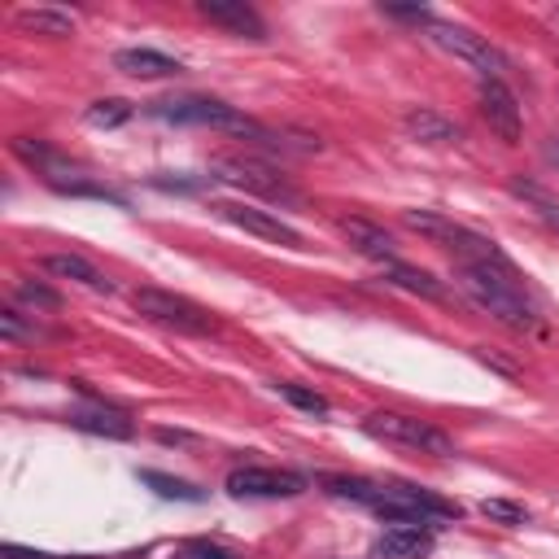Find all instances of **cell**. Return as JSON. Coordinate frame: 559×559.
<instances>
[{"label":"cell","mask_w":559,"mask_h":559,"mask_svg":"<svg viewBox=\"0 0 559 559\" xmlns=\"http://www.w3.org/2000/svg\"><path fill=\"white\" fill-rule=\"evenodd\" d=\"M13 26H17V31H31V35L66 39V35L74 31V13L52 9V4H35V9H17V13H13Z\"/></svg>","instance_id":"18"},{"label":"cell","mask_w":559,"mask_h":559,"mask_svg":"<svg viewBox=\"0 0 559 559\" xmlns=\"http://www.w3.org/2000/svg\"><path fill=\"white\" fill-rule=\"evenodd\" d=\"M480 515H489V520H498V524H524V520H528V511H524L520 502H507V498H485V502H480Z\"/></svg>","instance_id":"24"},{"label":"cell","mask_w":559,"mask_h":559,"mask_svg":"<svg viewBox=\"0 0 559 559\" xmlns=\"http://www.w3.org/2000/svg\"><path fill=\"white\" fill-rule=\"evenodd\" d=\"M336 231L349 240V249L354 253H362V258H371V262H397V245H393V236L380 227V223H371V218H358V214H345V218H336Z\"/></svg>","instance_id":"12"},{"label":"cell","mask_w":559,"mask_h":559,"mask_svg":"<svg viewBox=\"0 0 559 559\" xmlns=\"http://www.w3.org/2000/svg\"><path fill=\"white\" fill-rule=\"evenodd\" d=\"M546 162L559 170V140H546Z\"/></svg>","instance_id":"30"},{"label":"cell","mask_w":559,"mask_h":559,"mask_svg":"<svg viewBox=\"0 0 559 559\" xmlns=\"http://www.w3.org/2000/svg\"><path fill=\"white\" fill-rule=\"evenodd\" d=\"M70 428L92 432V437H109V441H127L135 432V419L127 411H118V406L96 402V406H74L70 411Z\"/></svg>","instance_id":"14"},{"label":"cell","mask_w":559,"mask_h":559,"mask_svg":"<svg viewBox=\"0 0 559 559\" xmlns=\"http://www.w3.org/2000/svg\"><path fill=\"white\" fill-rule=\"evenodd\" d=\"M402 127H406L419 144H459V140H463V131H459L445 114H437V109H428V105L406 109V114H402Z\"/></svg>","instance_id":"16"},{"label":"cell","mask_w":559,"mask_h":559,"mask_svg":"<svg viewBox=\"0 0 559 559\" xmlns=\"http://www.w3.org/2000/svg\"><path fill=\"white\" fill-rule=\"evenodd\" d=\"M183 559H236V555H227L223 546H210V542H192L183 550Z\"/></svg>","instance_id":"28"},{"label":"cell","mask_w":559,"mask_h":559,"mask_svg":"<svg viewBox=\"0 0 559 559\" xmlns=\"http://www.w3.org/2000/svg\"><path fill=\"white\" fill-rule=\"evenodd\" d=\"M17 297H22V301H31L35 310H57V306H61V297H57L48 284H31V280H22V284H17Z\"/></svg>","instance_id":"25"},{"label":"cell","mask_w":559,"mask_h":559,"mask_svg":"<svg viewBox=\"0 0 559 559\" xmlns=\"http://www.w3.org/2000/svg\"><path fill=\"white\" fill-rule=\"evenodd\" d=\"M306 476L288 467H231L227 472V493L231 498H297L306 493Z\"/></svg>","instance_id":"9"},{"label":"cell","mask_w":559,"mask_h":559,"mask_svg":"<svg viewBox=\"0 0 559 559\" xmlns=\"http://www.w3.org/2000/svg\"><path fill=\"white\" fill-rule=\"evenodd\" d=\"M402 223H406L411 231L428 236L432 245H441L454 262L511 266V258H507L489 236H480V231H472V227H463V223H454V218H445V214H432V210H406V214H402Z\"/></svg>","instance_id":"2"},{"label":"cell","mask_w":559,"mask_h":559,"mask_svg":"<svg viewBox=\"0 0 559 559\" xmlns=\"http://www.w3.org/2000/svg\"><path fill=\"white\" fill-rule=\"evenodd\" d=\"M131 306H135L140 319H148L157 328H170V332H183V336H210L218 328L205 306H197L179 293H166V288H135Z\"/></svg>","instance_id":"4"},{"label":"cell","mask_w":559,"mask_h":559,"mask_svg":"<svg viewBox=\"0 0 559 559\" xmlns=\"http://www.w3.org/2000/svg\"><path fill=\"white\" fill-rule=\"evenodd\" d=\"M0 555H4V559H57V555H48V550H26V546H13V542L0 546Z\"/></svg>","instance_id":"29"},{"label":"cell","mask_w":559,"mask_h":559,"mask_svg":"<svg viewBox=\"0 0 559 559\" xmlns=\"http://www.w3.org/2000/svg\"><path fill=\"white\" fill-rule=\"evenodd\" d=\"M432 550V533L424 524H393L371 542V559H424Z\"/></svg>","instance_id":"15"},{"label":"cell","mask_w":559,"mask_h":559,"mask_svg":"<svg viewBox=\"0 0 559 559\" xmlns=\"http://www.w3.org/2000/svg\"><path fill=\"white\" fill-rule=\"evenodd\" d=\"M140 480H144L148 489H157V498H175V502H205V493H201L197 485L179 480V476H166V472L144 467V472H140Z\"/></svg>","instance_id":"21"},{"label":"cell","mask_w":559,"mask_h":559,"mask_svg":"<svg viewBox=\"0 0 559 559\" xmlns=\"http://www.w3.org/2000/svg\"><path fill=\"white\" fill-rule=\"evenodd\" d=\"M0 332H4V341H35V323H22V310H13V306L0 310Z\"/></svg>","instance_id":"26"},{"label":"cell","mask_w":559,"mask_h":559,"mask_svg":"<svg viewBox=\"0 0 559 559\" xmlns=\"http://www.w3.org/2000/svg\"><path fill=\"white\" fill-rule=\"evenodd\" d=\"M367 437L376 441H389V445H402V450H419V454H432V459H450L454 454V441L432 428L428 419L419 415H402V411H376L362 419Z\"/></svg>","instance_id":"5"},{"label":"cell","mask_w":559,"mask_h":559,"mask_svg":"<svg viewBox=\"0 0 559 559\" xmlns=\"http://www.w3.org/2000/svg\"><path fill=\"white\" fill-rule=\"evenodd\" d=\"M380 271H384V280H389L393 288H406V293L428 297V301H441V297H445V288H441V284H437L428 271H419V266H406V262H384Z\"/></svg>","instance_id":"20"},{"label":"cell","mask_w":559,"mask_h":559,"mask_svg":"<svg viewBox=\"0 0 559 559\" xmlns=\"http://www.w3.org/2000/svg\"><path fill=\"white\" fill-rule=\"evenodd\" d=\"M424 31H428V39H432L437 48H445V52L459 57V61H467L480 79H502V74H507V57H502L485 35H476V31H467V26H450V22H441V17H428Z\"/></svg>","instance_id":"7"},{"label":"cell","mask_w":559,"mask_h":559,"mask_svg":"<svg viewBox=\"0 0 559 559\" xmlns=\"http://www.w3.org/2000/svg\"><path fill=\"white\" fill-rule=\"evenodd\" d=\"M197 13L231 35H245V39H266V22L245 4V0H201Z\"/></svg>","instance_id":"13"},{"label":"cell","mask_w":559,"mask_h":559,"mask_svg":"<svg viewBox=\"0 0 559 559\" xmlns=\"http://www.w3.org/2000/svg\"><path fill=\"white\" fill-rule=\"evenodd\" d=\"M214 214H218L223 223H231V227L249 231V236L275 240V245H284V249H306L301 231H297V227H288V223H284L280 214H271V210H253V205H240V201H218V205H214Z\"/></svg>","instance_id":"10"},{"label":"cell","mask_w":559,"mask_h":559,"mask_svg":"<svg viewBox=\"0 0 559 559\" xmlns=\"http://www.w3.org/2000/svg\"><path fill=\"white\" fill-rule=\"evenodd\" d=\"M275 393H280L284 402H293L297 411H306V415H328V397H323V393H314V389H301V384L280 380V384H275Z\"/></svg>","instance_id":"22"},{"label":"cell","mask_w":559,"mask_h":559,"mask_svg":"<svg viewBox=\"0 0 559 559\" xmlns=\"http://www.w3.org/2000/svg\"><path fill=\"white\" fill-rule=\"evenodd\" d=\"M454 280L459 293L485 310L489 319H498L511 332H533L537 328V310L520 288L515 266H485V262H454Z\"/></svg>","instance_id":"1"},{"label":"cell","mask_w":559,"mask_h":559,"mask_svg":"<svg viewBox=\"0 0 559 559\" xmlns=\"http://www.w3.org/2000/svg\"><path fill=\"white\" fill-rule=\"evenodd\" d=\"M480 114H485L489 131H498L507 144L520 140V131H524V122H520V100H515V92H511L502 79H480Z\"/></svg>","instance_id":"11"},{"label":"cell","mask_w":559,"mask_h":559,"mask_svg":"<svg viewBox=\"0 0 559 559\" xmlns=\"http://www.w3.org/2000/svg\"><path fill=\"white\" fill-rule=\"evenodd\" d=\"M367 511L393 520V524H432V520H454L459 507L428 493V489H415V485H376Z\"/></svg>","instance_id":"6"},{"label":"cell","mask_w":559,"mask_h":559,"mask_svg":"<svg viewBox=\"0 0 559 559\" xmlns=\"http://www.w3.org/2000/svg\"><path fill=\"white\" fill-rule=\"evenodd\" d=\"M114 70H122V74H131V79H170V74H179L183 66H179L175 57L157 52V48H122V52L114 57Z\"/></svg>","instance_id":"17"},{"label":"cell","mask_w":559,"mask_h":559,"mask_svg":"<svg viewBox=\"0 0 559 559\" xmlns=\"http://www.w3.org/2000/svg\"><path fill=\"white\" fill-rule=\"evenodd\" d=\"M44 271H48V275H61V280H74V284H83V288H92V293H114V284H109L87 258H79V253H48V258H44Z\"/></svg>","instance_id":"19"},{"label":"cell","mask_w":559,"mask_h":559,"mask_svg":"<svg viewBox=\"0 0 559 559\" xmlns=\"http://www.w3.org/2000/svg\"><path fill=\"white\" fill-rule=\"evenodd\" d=\"M214 175L227 179V183H236L240 192L266 197V201H275V205H297V201H301L297 188H293L275 166H266V162H258V157H245V153H223V157L214 162Z\"/></svg>","instance_id":"8"},{"label":"cell","mask_w":559,"mask_h":559,"mask_svg":"<svg viewBox=\"0 0 559 559\" xmlns=\"http://www.w3.org/2000/svg\"><path fill=\"white\" fill-rule=\"evenodd\" d=\"M515 192H520V197H528V201L537 205V214H542V218H546L550 227H559V205H555L550 197H542L537 188H524V183H515Z\"/></svg>","instance_id":"27"},{"label":"cell","mask_w":559,"mask_h":559,"mask_svg":"<svg viewBox=\"0 0 559 559\" xmlns=\"http://www.w3.org/2000/svg\"><path fill=\"white\" fill-rule=\"evenodd\" d=\"M153 118H166V122H188V127H218V131H231V135H249V140H266V144H280L262 122L245 118L240 109L214 100V96H179V100H153L148 105Z\"/></svg>","instance_id":"3"},{"label":"cell","mask_w":559,"mask_h":559,"mask_svg":"<svg viewBox=\"0 0 559 559\" xmlns=\"http://www.w3.org/2000/svg\"><path fill=\"white\" fill-rule=\"evenodd\" d=\"M131 118V105L122 100V96H109V100H96L92 109H87V122L92 127H122Z\"/></svg>","instance_id":"23"}]
</instances>
